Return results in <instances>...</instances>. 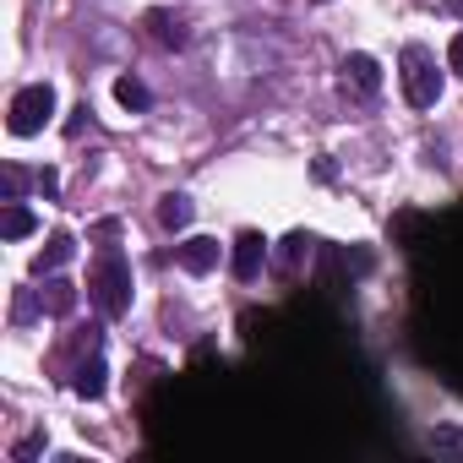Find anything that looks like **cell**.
I'll use <instances>...</instances> for the list:
<instances>
[{"label":"cell","mask_w":463,"mask_h":463,"mask_svg":"<svg viewBox=\"0 0 463 463\" xmlns=\"http://www.w3.org/2000/svg\"><path fill=\"white\" fill-rule=\"evenodd\" d=\"M88 295H93V306H99L109 322L131 311V268H126L120 251H104V257L93 262V273H88Z\"/></svg>","instance_id":"6da1fadb"},{"label":"cell","mask_w":463,"mask_h":463,"mask_svg":"<svg viewBox=\"0 0 463 463\" xmlns=\"http://www.w3.org/2000/svg\"><path fill=\"white\" fill-rule=\"evenodd\" d=\"M403 93L414 109H436V99H441V71H436L430 50H420V44L403 50Z\"/></svg>","instance_id":"7a4b0ae2"},{"label":"cell","mask_w":463,"mask_h":463,"mask_svg":"<svg viewBox=\"0 0 463 463\" xmlns=\"http://www.w3.org/2000/svg\"><path fill=\"white\" fill-rule=\"evenodd\" d=\"M50 115H55V88L50 82H33V88H23L17 99H12V137H39L44 126H50Z\"/></svg>","instance_id":"3957f363"},{"label":"cell","mask_w":463,"mask_h":463,"mask_svg":"<svg viewBox=\"0 0 463 463\" xmlns=\"http://www.w3.org/2000/svg\"><path fill=\"white\" fill-rule=\"evenodd\" d=\"M344 93L349 99H376L382 93V66L371 55H349L344 61Z\"/></svg>","instance_id":"277c9868"},{"label":"cell","mask_w":463,"mask_h":463,"mask_svg":"<svg viewBox=\"0 0 463 463\" xmlns=\"http://www.w3.org/2000/svg\"><path fill=\"white\" fill-rule=\"evenodd\" d=\"M229 268H235V279H241V284L262 279V268H268V241L257 235V229H246V235L235 241V262H229Z\"/></svg>","instance_id":"5b68a950"},{"label":"cell","mask_w":463,"mask_h":463,"mask_svg":"<svg viewBox=\"0 0 463 463\" xmlns=\"http://www.w3.org/2000/svg\"><path fill=\"white\" fill-rule=\"evenodd\" d=\"M142 28L153 33V44H164V50H185V17L180 12H164V6H153L147 17H142Z\"/></svg>","instance_id":"8992f818"},{"label":"cell","mask_w":463,"mask_h":463,"mask_svg":"<svg viewBox=\"0 0 463 463\" xmlns=\"http://www.w3.org/2000/svg\"><path fill=\"white\" fill-rule=\"evenodd\" d=\"M175 262H180L185 273H196V279H202V273H213V268H218V241L191 235V241H180V246H175Z\"/></svg>","instance_id":"52a82bcc"},{"label":"cell","mask_w":463,"mask_h":463,"mask_svg":"<svg viewBox=\"0 0 463 463\" xmlns=\"http://www.w3.org/2000/svg\"><path fill=\"white\" fill-rule=\"evenodd\" d=\"M39 300H44V317H71V311H77V284L50 273L44 289H39Z\"/></svg>","instance_id":"ba28073f"},{"label":"cell","mask_w":463,"mask_h":463,"mask_svg":"<svg viewBox=\"0 0 463 463\" xmlns=\"http://www.w3.org/2000/svg\"><path fill=\"white\" fill-rule=\"evenodd\" d=\"M71 257H77V241H71V235H50L44 251L33 257V273H39V279H44V273H61Z\"/></svg>","instance_id":"9c48e42d"},{"label":"cell","mask_w":463,"mask_h":463,"mask_svg":"<svg viewBox=\"0 0 463 463\" xmlns=\"http://www.w3.org/2000/svg\"><path fill=\"white\" fill-rule=\"evenodd\" d=\"M33 229H39V218L23 202H6V213H0V235H6V241H28Z\"/></svg>","instance_id":"30bf717a"},{"label":"cell","mask_w":463,"mask_h":463,"mask_svg":"<svg viewBox=\"0 0 463 463\" xmlns=\"http://www.w3.org/2000/svg\"><path fill=\"white\" fill-rule=\"evenodd\" d=\"M71 387H77L82 398H104V387H109V371H104V360H99V354H93V360H82Z\"/></svg>","instance_id":"8fae6325"},{"label":"cell","mask_w":463,"mask_h":463,"mask_svg":"<svg viewBox=\"0 0 463 463\" xmlns=\"http://www.w3.org/2000/svg\"><path fill=\"white\" fill-rule=\"evenodd\" d=\"M158 223L169 229V235H180V229L191 223V196H180V191H169V196L158 202Z\"/></svg>","instance_id":"7c38bea8"},{"label":"cell","mask_w":463,"mask_h":463,"mask_svg":"<svg viewBox=\"0 0 463 463\" xmlns=\"http://www.w3.org/2000/svg\"><path fill=\"white\" fill-rule=\"evenodd\" d=\"M115 104H120V109H131V115H142V109L153 104V93H147L137 77H115Z\"/></svg>","instance_id":"4fadbf2b"},{"label":"cell","mask_w":463,"mask_h":463,"mask_svg":"<svg viewBox=\"0 0 463 463\" xmlns=\"http://www.w3.org/2000/svg\"><path fill=\"white\" fill-rule=\"evenodd\" d=\"M306 257H311V235H289V241H284V251H279V262H284V268H300Z\"/></svg>","instance_id":"5bb4252c"},{"label":"cell","mask_w":463,"mask_h":463,"mask_svg":"<svg viewBox=\"0 0 463 463\" xmlns=\"http://www.w3.org/2000/svg\"><path fill=\"white\" fill-rule=\"evenodd\" d=\"M23 191H28V175L17 164H6V202H23Z\"/></svg>","instance_id":"9a60e30c"},{"label":"cell","mask_w":463,"mask_h":463,"mask_svg":"<svg viewBox=\"0 0 463 463\" xmlns=\"http://www.w3.org/2000/svg\"><path fill=\"white\" fill-rule=\"evenodd\" d=\"M39 311H44V300H33L28 289H23V295H17V306H12V317H17V322H33Z\"/></svg>","instance_id":"2e32d148"},{"label":"cell","mask_w":463,"mask_h":463,"mask_svg":"<svg viewBox=\"0 0 463 463\" xmlns=\"http://www.w3.org/2000/svg\"><path fill=\"white\" fill-rule=\"evenodd\" d=\"M33 185H39L44 196H55V191H61V175H55V169H39V175H33Z\"/></svg>","instance_id":"e0dca14e"},{"label":"cell","mask_w":463,"mask_h":463,"mask_svg":"<svg viewBox=\"0 0 463 463\" xmlns=\"http://www.w3.org/2000/svg\"><path fill=\"white\" fill-rule=\"evenodd\" d=\"M447 66L463 77V33H452V44H447Z\"/></svg>","instance_id":"ac0fdd59"},{"label":"cell","mask_w":463,"mask_h":463,"mask_svg":"<svg viewBox=\"0 0 463 463\" xmlns=\"http://www.w3.org/2000/svg\"><path fill=\"white\" fill-rule=\"evenodd\" d=\"M88 115H93V109H88V104H77V109H71V120H66V131H71V137H77V131H82V126H88Z\"/></svg>","instance_id":"d6986e66"},{"label":"cell","mask_w":463,"mask_h":463,"mask_svg":"<svg viewBox=\"0 0 463 463\" xmlns=\"http://www.w3.org/2000/svg\"><path fill=\"white\" fill-rule=\"evenodd\" d=\"M39 447H44V436H28V441H17V458H33Z\"/></svg>","instance_id":"ffe728a7"},{"label":"cell","mask_w":463,"mask_h":463,"mask_svg":"<svg viewBox=\"0 0 463 463\" xmlns=\"http://www.w3.org/2000/svg\"><path fill=\"white\" fill-rule=\"evenodd\" d=\"M447 12H452V17H463V0H447Z\"/></svg>","instance_id":"44dd1931"},{"label":"cell","mask_w":463,"mask_h":463,"mask_svg":"<svg viewBox=\"0 0 463 463\" xmlns=\"http://www.w3.org/2000/svg\"><path fill=\"white\" fill-rule=\"evenodd\" d=\"M322 6H327V0H322Z\"/></svg>","instance_id":"7402d4cb"}]
</instances>
